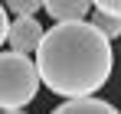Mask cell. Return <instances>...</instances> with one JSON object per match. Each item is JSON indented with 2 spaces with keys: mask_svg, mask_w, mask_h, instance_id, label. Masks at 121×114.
<instances>
[{
  "mask_svg": "<svg viewBox=\"0 0 121 114\" xmlns=\"http://www.w3.org/2000/svg\"><path fill=\"white\" fill-rule=\"evenodd\" d=\"M95 10H101V13H108V16H118L121 20V0H101V3H95Z\"/></svg>",
  "mask_w": 121,
  "mask_h": 114,
  "instance_id": "8",
  "label": "cell"
},
{
  "mask_svg": "<svg viewBox=\"0 0 121 114\" xmlns=\"http://www.w3.org/2000/svg\"><path fill=\"white\" fill-rule=\"evenodd\" d=\"M46 39V29L36 16H13V26H10V36H7V46L10 52H20V56H36Z\"/></svg>",
  "mask_w": 121,
  "mask_h": 114,
  "instance_id": "3",
  "label": "cell"
},
{
  "mask_svg": "<svg viewBox=\"0 0 121 114\" xmlns=\"http://www.w3.org/2000/svg\"><path fill=\"white\" fill-rule=\"evenodd\" d=\"M43 75L36 69V59L20 52H0V108L3 111H23L39 95Z\"/></svg>",
  "mask_w": 121,
  "mask_h": 114,
  "instance_id": "2",
  "label": "cell"
},
{
  "mask_svg": "<svg viewBox=\"0 0 121 114\" xmlns=\"http://www.w3.org/2000/svg\"><path fill=\"white\" fill-rule=\"evenodd\" d=\"M3 7L10 16H36L43 10V3H36V0H17V3H3Z\"/></svg>",
  "mask_w": 121,
  "mask_h": 114,
  "instance_id": "7",
  "label": "cell"
},
{
  "mask_svg": "<svg viewBox=\"0 0 121 114\" xmlns=\"http://www.w3.org/2000/svg\"><path fill=\"white\" fill-rule=\"evenodd\" d=\"M88 23H92L95 29H101V33H105L108 39H118V36H121V20H118V16H108V13H101V10H95Z\"/></svg>",
  "mask_w": 121,
  "mask_h": 114,
  "instance_id": "6",
  "label": "cell"
},
{
  "mask_svg": "<svg viewBox=\"0 0 121 114\" xmlns=\"http://www.w3.org/2000/svg\"><path fill=\"white\" fill-rule=\"evenodd\" d=\"M52 114H121V111L101 98H79V101H62L59 108H52Z\"/></svg>",
  "mask_w": 121,
  "mask_h": 114,
  "instance_id": "5",
  "label": "cell"
},
{
  "mask_svg": "<svg viewBox=\"0 0 121 114\" xmlns=\"http://www.w3.org/2000/svg\"><path fill=\"white\" fill-rule=\"evenodd\" d=\"M43 10H46V16H52L56 23H85V20H92V3H85V0H52V3H43Z\"/></svg>",
  "mask_w": 121,
  "mask_h": 114,
  "instance_id": "4",
  "label": "cell"
},
{
  "mask_svg": "<svg viewBox=\"0 0 121 114\" xmlns=\"http://www.w3.org/2000/svg\"><path fill=\"white\" fill-rule=\"evenodd\" d=\"M36 69L52 95H62L65 101L95 98L115 69L111 39L88 20L56 23L52 29H46V39L36 52Z\"/></svg>",
  "mask_w": 121,
  "mask_h": 114,
  "instance_id": "1",
  "label": "cell"
},
{
  "mask_svg": "<svg viewBox=\"0 0 121 114\" xmlns=\"http://www.w3.org/2000/svg\"><path fill=\"white\" fill-rule=\"evenodd\" d=\"M3 114H26V111H3Z\"/></svg>",
  "mask_w": 121,
  "mask_h": 114,
  "instance_id": "9",
  "label": "cell"
}]
</instances>
